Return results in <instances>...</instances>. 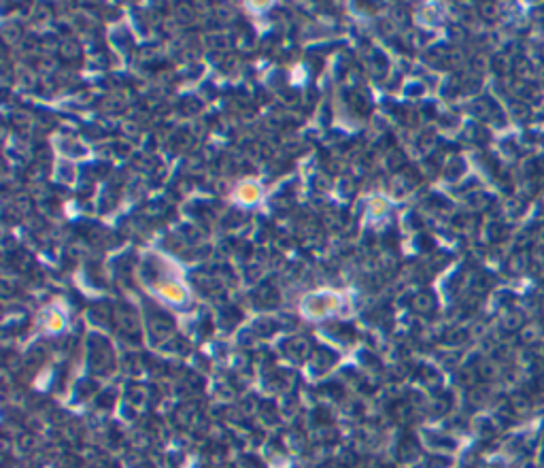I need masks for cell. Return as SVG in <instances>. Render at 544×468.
I'll list each match as a JSON object with an SVG mask.
<instances>
[{"mask_svg": "<svg viewBox=\"0 0 544 468\" xmlns=\"http://www.w3.org/2000/svg\"><path fill=\"white\" fill-rule=\"evenodd\" d=\"M162 292H164V296H166V298H170V301H174V303H181V301L185 298V292H183L179 286H174V284L164 286V288H162Z\"/></svg>", "mask_w": 544, "mask_h": 468, "instance_id": "obj_1", "label": "cell"}, {"mask_svg": "<svg viewBox=\"0 0 544 468\" xmlns=\"http://www.w3.org/2000/svg\"><path fill=\"white\" fill-rule=\"evenodd\" d=\"M243 198L245 200H256L258 198V189L256 187H243Z\"/></svg>", "mask_w": 544, "mask_h": 468, "instance_id": "obj_2", "label": "cell"}]
</instances>
